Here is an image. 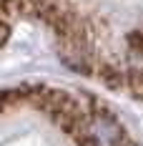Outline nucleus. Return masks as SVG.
Returning <instances> with one entry per match:
<instances>
[{
  "label": "nucleus",
  "mask_w": 143,
  "mask_h": 146,
  "mask_svg": "<svg viewBox=\"0 0 143 146\" xmlns=\"http://www.w3.org/2000/svg\"><path fill=\"white\" fill-rule=\"evenodd\" d=\"M71 136L78 146H133L126 129L103 108H93L71 131Z\"/></svg>",
  "instance_id": "f257e3e1"
},
{
  "label": "nucleus",
  "mask_w": 143,
  "mask_h": 146,
  "mask_svg": "<svg viewBox=\"0 0 143 146\" xmlns=\"http://www.w3.org/2000/svg\"><path fill=\"white\" fill-rule=\"evenodd\" d=\"M128 43H130V48H133V50H141V53H143V30H136V33H130Z\"/></svg>",
  "instance_id": "f03ea898"
}]
</instances>
